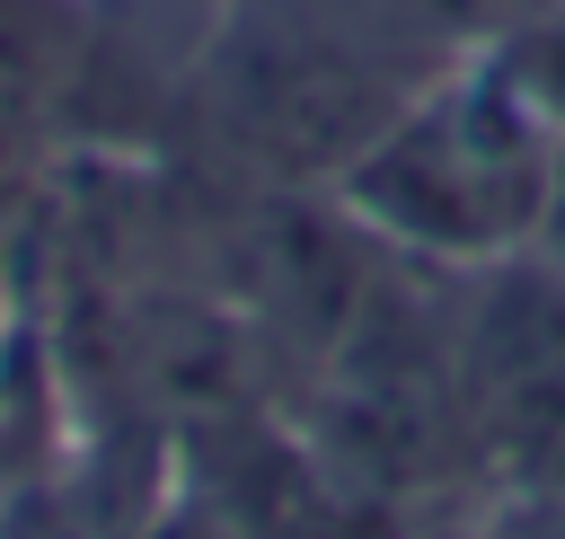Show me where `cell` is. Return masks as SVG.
Listing matches in <instances>:
<instances>
[{"mask_svg": "<svg viewBox=\"0 0 565 539\" xmlns=\"http://www.w3.org/2000/svg\"><path fill=\"white\" fill-rule=\"evenodd\" d=\"M547 168H556V124L494 53L397 106L344 159V203L441 265H494L539 239Z\"/></svg>", "mask_w": 565, "mask_h": 539, "instance_id": "6da1fadb", "label": "cell"}, {"mask_svg": "<svg viewBox=\"0 0 565 539\" xmlns=\"http://www.w3.org/2000/svg\"><path fill=\"white\" fill-rule=\"evenodd\" d=\"M468 459L494 495H565V265L512 247L468 265L450 318Z\"/></svg>", "mask_w": 565, "mask_h": 539, "instance_id": "7a4b0ae2", "label": "cell"}, {"mask_svg": "<svg viewBox=\"0 0 565 539\" xmlns=\"http://www.w3.org/2000/svg\"><path fill=\"white\" fill-rule=\"evenodd\" d=\"M503 62L521 71V88H530V97L547 106V124L565 133V18H556V27H539V35H521Z\"/></svg>", "mask_w": 565, "mask_h": 539, "instance_id": "3957f363", "label": "cell"}, {"mask_svg": "<svg viewBox=\"0 0 565 539\" xmlns=\"http://www.w3.org/2000/svg\"><path fill=\"white\" fill-rule=\"evenodd\" d=\"M477 539H565V495H494Z\"/></svg>", "mask_w": 565, "mask_h": 539, "instance_id": "277c9868", "label": "cell"}, {"mask_svg": "<svg viewBox=\"0 0 565 539\" xmlns=\"http://www.w3.org/2000/svg\"><path fill=\"white\" fill-rule=\"evenodd\" d=\"M530 247L565 265V133H556V168H547V212H539V239H530Z\"/></svg>", "mask_w": 565, "mask_h": 539, "instance_id": "5b68a950", "label": "cell"}]
</instances>
